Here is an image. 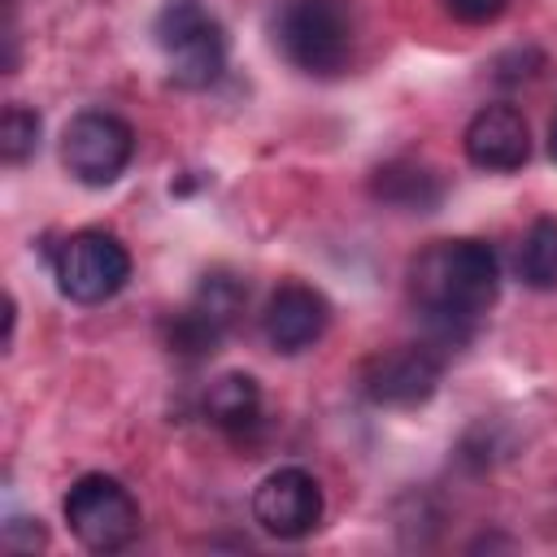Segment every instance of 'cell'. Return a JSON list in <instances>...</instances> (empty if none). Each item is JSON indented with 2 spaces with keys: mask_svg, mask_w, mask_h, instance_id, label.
Masks as SVG:
<instances>
[{
  "mask_svg": "<svg viewBox=\"0 0 557 557\" xmlns=\"http://www.w3.org/2000/svg\"><path fill=\"white\" fill-rule=\"evenodd\" d=\"M500 261L483 239H435L409 265V300L440 344H461L496 305Z\"/></svg>",
  "mask_w": 557,
  "mask_h": 557,
  "instance_id": "1",
  "label": "cell"
},
{
  "mask_svg": "<svg viewBox=\"0 0 557 557\" xmlns=\"http://www.w3.org/2000/svg\"><path fill=\"white\" fill-rule=\"evenodd\" d=\"M274 48L309 78H335L357 48L352 0H287L274 13Z\"/></svg>",
  "mask_w": 557,
  "mask_h": 557,
  "instance_id": "2",
  "label": "cell"
},
{
  "mask_svg": "<svg viewBox=\"0 0 557 557\" xmlns=\"http://www.w3.org/2000/svg\"><path fill=\"white\" fill-rule=\"evenodd\" d=\"M152 39L165 57L170 83L205 91L226 70V30L200 0H165L152 17Z\"/></svg>",
  "mask_w": 557,
  "mask_h": 557,
  "instance_id": "3",
  "label": "cell"
},
{
  "mask_svg": "<svg viewBox=\"0 0 557 557\" xmlns=\"http://www.w3.org/2000/svg\"><path fill=\"white\" fill-rule=\"evenodd\" d=\"M248 305V283L235 270H209L200 274L196 292L187 296V305L165 322V344L174 357L183 361H205L218 352V344L226 339V331L235 326V318Z\"/></svg>",
  "mask_w": 557,
  "mask_h": 557,
  "instance_id": "4",
  "label": "cell"
},
{
  "mask_svg": "<svg viewBox=\"0 0 557 557\" xmlns=\"http://www.w3.org/2000/svg\"><path fill=\"white\" fill-rule=\"evenodd\" d=\"M52 278L57 292L74 305H100L113 300L131 278V252L126 244L104 226H83L65 235L52 252Z\"/></svg>",
  "mask_w": 557,
  "mask_h": 557,
  "instance_id": "5",
  "label": "cell"
},
{
  "mask_svg": "<svg viewBox=\"0 0 557 557\" xmlns=\"http://www.w3.org/2000/svg\"><path fill=\"white\" fill-rule=\"evenodd\" d=\"M61 513L70 522V535L91 553H117L139 535V500L122 479L100 470L70 483Z\"/></svg>",
  "mask_w": 557,
  "mask_h": 557,
  "instance_id": "6",
  "label": "cell"
},
{
  "mask_svg": "<svg viewBox=\"0 0 557 557\" xmlns=\"http://www.w3.org/2000/svg\"><path fill=\"white\" fill-rule=\"evenodd\" d=\"M135 157V131L109 109H83L61 131V165L83 187H109Z\"/></svg>",
  "mask_w": 557,
  "mask_h": 557,
  "instance_id": "7",
  "label": "cell"
},
{
  "mask_svg": "<svg viewBox=\"0 0 557 557\" xmlns=\"http://www.w3.org/2000/svg\"><path fill=\"white\" fill-rule=\"evenodd\" d=\"M435 348L440 344H400L370 357L361 370V396L383 409H409L431 400L444 374V357Z\"/></svg>",
  "mask_w": 557,
  "mask_h": 557,
  "instance_id": "8",
  "label": "cell"
},
{
  "mask_svg": "<svg viewBox=\"0 0 557 557\" xmlns=\"http://www.w3.org/2000/svg\"><path fill=\"white\" fill-rule=\"evenodd\" d=\"M252 518L278 540H305L322 522V487L305 466H278L252 487Z\"/></svg>",
  "mask_w": 557,
  "mask_h": 557,
  "instance_id": "9",
  "label": "cell"
},
{
  "mask_svg": "<svg viewBox=\"0 0 557 557\" xmlns=\"http://www.w3.org/2000/svg\"><path fill=\"white\" fill-rule=\"evenodd\" d=\"M326 326H331L326 296L318 287H309V283H296V278L278 283L270 292V300H265V313H261V331H265L270 348L287 352V357L313 348L326 335Z\"/></svg>",
  "mask_w": 557,
  "mask_h": 557,
  "instance_id": "10",
  "label": "cell"
},
{
  "mask_svg": "<svg viewBox=\"0 0 557 557\" xmlns=\"http://www.w3.org/2000/svg\"><path fill=\"white\" fill-rule=\"evenodd\" d=\"M461 148L470 157V165L487 170V174H513L527 165L531 157V131L527 117L513 104H483L461 135Z\"/></svg>",
  "mask_w": 557,
  "mask_h": 557,
  "instance_id": "11",
  "label": "cell"
},
{
  "mask_svg": "<svg viewBox=\"0 0 557 557\" xmlns=\"http://www.w3.org/2000/svg\"><path fill=\"white\" fill-rule=\"evenodd\" d=\"M370 196L405 213H431L444 200V178L422 161H387L370 174Z\"/></svg>",
  "mask_w": 557,
  "mask_h": 557,
  "instance_id": "12",
  "label": "cell"
},
{
  "mask_svg": "<svg viewBox=\"0 0 557 557\" xmlns=\"http://www.w3.org/2000/svg\"><path fill=\"white\" fill-rule=\"evenodd\" d=\"M205 418L231 435L248 431L261 422V383L244 370H231V374H218L205 392Z\"/></svg>",
  "mask_w": 557,
  "mask_h": 557,
  "instance_id": "13",
  "label": "cell"
},
{
  "mask_svg": "<svg viewBox=\"0 0 557 557\" xmlns=\"http://www.w3.org/2000/svg\"><path fill=\"white\" fill-rule=\"evenodd\" d=\"M518 274L527 287H557V218H535L518 244Z\"/></svg>",
  "mask_w": 557,
  "mask_h": 557,
  "instance_id": "14",
  "label": "cell"
},
{
  "mask_svg": "<svg viewBox=\"0 0 557 557\" xmlns=\"http://www.w3.org/2000/svg\"><path fill=\"white\" fill-rule=\"evenodd\" d=\"M35 148H39V113L22 100L4 104V113H0V161L22 165V161L35 157Z\"/></svg>",
  "mask_w": 557,
  "mask_h": 557,
  "instance_id": "15",
  "label": "cell"
},
{
  "mask_svg": "<svg viewBox=\"0 0 557 557\" xmlns=\"http://www.w3.org/2000/svg\"><path fill=\"white\" fill-rule=\"evenodd\" d=\"M48 544V531L39 527V518H9L4 522V548L9 553H35Z\"/></svg>",
  "mask_w": 557,
  "mask_h": 557,
  "instance_id": "16",
  "label": "cell"
},
{
  "mask_svg": "<svg viewBox=\"0 0 557 557\" xmlns=\"http://www.w3.org/2000/svg\"><path fill=\"white\" fill-rule=\"evenodd\" d=\"M457 22H470V26H483V22H496L505 13L509 0H440Z\"/></svg>",
  "mask_w": 557,
  "mask_h": 557,
  "instance_id": "17",
  "label": "cell"
},
{
  "mask_svg": "<svg viewBox=\"0 0 557 557\" xmlns=\"http://www.w3.org/2000/svg\"><path fill=\"white\" fill-rule=\"evenodd\" d=\"M548 157L557 161V117H553V126H548Z\"/></svg>",
  "mask_w": 557,
  "mask_h": 557,
  "instance_id": "18",
  "label": "cell"
}]
</instances>
